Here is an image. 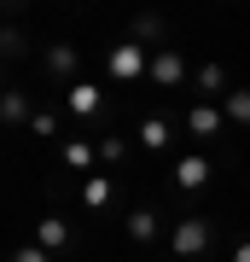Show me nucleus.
Returning <instances> with one entry per match:
<instances>
[{"instance_id": "obj_1", "label": "nucleus", "mask_w": 250, "mask_h": 262, "mask_svg": "<svg viewBox=\"0 0 250 262\" xmlns=\"http://www.w3.org/2000/svg\"><path fill=\"white\" fill-rule=\"evenodd\" d=\"M105 64H111L117 82H140V76L151 70V58H146V47H140V41H122V47L105 53Z\"/></svg>"}, {"instance_id": "obj_2", "label": "nucleus", "mask_w": 250, "mask_h": 262, "mask_svg": "<svg viewBox=\"0 0 250 262\" xmlns=\"http://www.w3.org/2000/svg\"><path fill=\"white\" fill-rule=\"evenodd\" d=\"M210 239H215V227L192 215V222H180V227H175V239H169V245H175V256H204V251H210Z\"/></svg>"}, {"instance_id": "obj_3", "label": "nucleus", "mask_w": 250, "mask_h": 262, "mask_svg": "<svg viewBox=\"0 0 250 262\" xmlns=\"http://www.w3.org/2000/svg\"><path fill=\"white\" fill-rule=\"evenodd\" d=\"M146 76H151V88H175L180 76H186V58H180L175 47H157V53H151V70H146Z\"/></svg>"}, {"instance_id": "obj_4", "label": "nucleus", "mask_w": 250, "mask_h": 262, "mask_svg": "<svg viewBox=\"0 0 250 262\" xmlns=\"http://www.w3.org/2000/svg\"><path fill=\"white\" fill-rule=\"evenodd\" d=\"M64 111H70V117H99V111H105V94H99L93 82H70V88H64Z\"/></svg>"}, {"instance_id": "obj_5", "label": "nucleus", "mask_w": 250, "mask_h": 262, "mask_svg": "<svg viewBox=\"0 0 250 262\" xmlns=\"http://www.w3.org/2000/svg\"><path fill=\"white\" fill-rule=\"evenodd\" d=\"M70 239H76V227L64 222V215H41V222H35V245H41L47 256H53V251H64Z\"/></svg>"}, {"instance_id": "obj_6", "label": "nucleus", "mask_w": 250, "mask_h": 262, "mask_svg": "<svg viewBox=\"0 0 250 262\" xmlns=\"http://www.w3.org/2000/svg\"><path fill=\"white\" fill-rule=\"evenodd\" d=\"M186 128H192L198 140H215V134H221V111H215L210 99H198L192 111H186Z\"/></svg>"}, {"instance_id": "obj_7", "label": "nucleus", "mask_w": 250, "mask_h": 262, "mask_svg": "<svg viewBox=\"0 0 250 262\" xmlns=\"http://www.w3.org/2000/svg\"><path fill=\"white\" fill-rule=\"evenodd\" d=\"M175 181H180V192H198L210 181V158H180L175 163Z\"/></svg>"}, {"instance_id": "obj_8", "label": "nucleus", "mask_w": 250, "mask_h": 262, "mask_svg": "<svg viewBox=\"0 0 250 262\" xmlns=\"http://www.w3.org/2000/svg\"><path fill=\"white\" fill-rule=\"evenodd\" d=\"M111 198H117V187H111L105 175H87V181H82V204H87V210H105Z\"/></svg>"}, {"instance_id": "obj_9", "label": "nucleus", "mask_w": 250, "mask_h": 262, "mask_svg": "<svg viewBox=\"0 0 250 262\" xmlns=\"http://www.w3.org/2000/svg\"><path fill=\"white\" fill-rule=\"evenodd\" d=\"M128 239L134 245H151V239H157V210H134L128 215Z\"/></svg>"}, {"instance_id": "obj_10", "label": "nucleus", "mask_w": 250, "mask_h": 262, "mask_svg": "<svg viewBox=\"0 0 250 262\" xmlns=\"http://www.w3.org/2000/svg\"><path fill=\"white\" fill-rule=\"evenodd\" d=\"M140 146H146V151H163L169 146V122L163 117H146V122H140Z\"/></svg>"}, {"instance_id": "obj_11", "label": "nucleus", "mask_w": 250, "mask_h": 262, "mask_svg": "<svg viewBox=\"0 0 250 262\" xmlns=\"http://www.w3.org/2000/svg\"><path fill=\"white\" fill-rule=\"evenodd\" d=\"M221 105H227V117H233V122H250V88H233V94H221Z\"/></svg>"}, {"instance_id": "obj_12", "label": "nucleus", "mask_w": 250, "mask_h": 262, "mask_svg": "<svg viewBox=\"0 0 250 262\" xmlns=\"http://www.w3.org/2000/svg\"><path fill=\"white\" fill-rule=\"evenodd\" d=\"M221 88H227V70L221 64H204V70H198V94H221Z\"/></svg>"}, {"instance_id": "obj_13", "label": "nucleus", "mask_w": 250, "mask_h": 262, "mask_svg": "<svg viewBox=\"0 0 250 262\" xmlns=\"http://www.w3.org/2000/svg\"><path fill=\"white\" fill-rule=\"evenodd\" d=\"M47 70H53V76H70L76 70V47H53V53H47Z\"/></svg>"}, {"instance_id": "obj_14", "label": "nucleus", "mask_w": 250, "mask_h": 262, "mask_svg": "<svg viewBox=\"0 0 250 262\" xmlns=\"http://www.w3.org/2000/svg\"><path fill=\"white\" fill-rule=\"evenodd\" d=\"M93 158H99V146H82V140H70V146H64V163H70V169H87Z\"/></svg>"}, {"instance_id": "obj_15", "label": "nucleus", "mask_w": 250, "mask_h": 262, "mask_svg": "<svg viewBox=\"0 0 250 262\" xmlns=\"http://www.w3.org/2000/svg\"><path fill=\"white\" fill-rule=\"evenodd\" d=\"M0 111H6V122H24L29 117V99L24 94H0Z\"/></svg>"}, {"instance_id": "obj_16", "label": "nucleus", "mask_w": 250, "mask_h": 262, "mask_svg": "<svg viewBox=\"0 0 250 262\" xmlns=\"http://www.w3.org/2000/svg\"><path fill=\"white\" fill-rule=\"evenodd\" d=\"M134 35H140V41H151V35H163V18H151V12H146V18H134Z\"/></svg>"}, {"instance_id": "obj_17", "label": "nucleus", "mask_w": 250, "mask_h": 262, "mask_svg": "<svg viewBox=\"0 0 250 262\" xmlns=\"http://www.w3.org/2000/svg\"><path fill=\"white\" fill-rule=\"evenodd\" d=\"M99 158H105V163H122V158H128V146L111 134V140H99Z\"/></svg>"}, {"instance_id": "obj_18", "label": "nucleus", "mask_w": 250, "mask_h": 262, "mask_svg": "<svg viewBox=\"0 0 250 262\" xmlns=\"http://www.w3.org/2000/svg\"><path fill=\"white\" fill-rule=\"evenodd\" d=\"M6 262H53V256H47V251H41V245H18V251H12Z\"/></svg>"}, {"instance_id": "obj_19", "label": "nucleus", "mask_w": 250, "mask_h": 262, "mask_svg": "<svg viewBox=\"0 0 250 262\" xmlns=\"http://www.w3.org/2000/svg\"><path fill=\"white\" fill-rule=\"evenodd\" d=\"M29 128H35V134H53L58 117H53V111H35V117H29Z\"/></svg>"}, {"instance_id": "obj_20", "label": "nucleus", "mask_w": 250, "mask_h": 262, "mask_svg": "<svg viewBox=\"0 0 250 262\" xmlns=\"http://www.w3.org/2000/svg\"><path fill=\"white\" fill-rule=\"evenodd\" d=\"M233 262H250V239H239V245H233Z\"/></svg>"}, {"instance_id": "obj_21", "label": "nucleus", "mask_w": 250, "mask_h": 262, "mask_svg": "<svg viewBox=\"0 0 250 262\" xmlns=\"http://www.w3.org/2000/svg\"><path fill=\"white\" fill-rule=\"evenodd\" d=\"M6 35H12V29H6V24H0V47H6Z\"/></svg>"}, {"instance_id": "obj_22", "label": "nucleus", "mask_w": 250, "mask_h": 262, "mask_svg": "<svg viewBox=\"0 0 250 262\" xmlns=\"http://www.w3.org/2000/svg\"><path fill=\"white\" fill-rule=\"evenodd\" d=\"M0 122H6V111H0Z\"/></svg>"}]
</instances>
